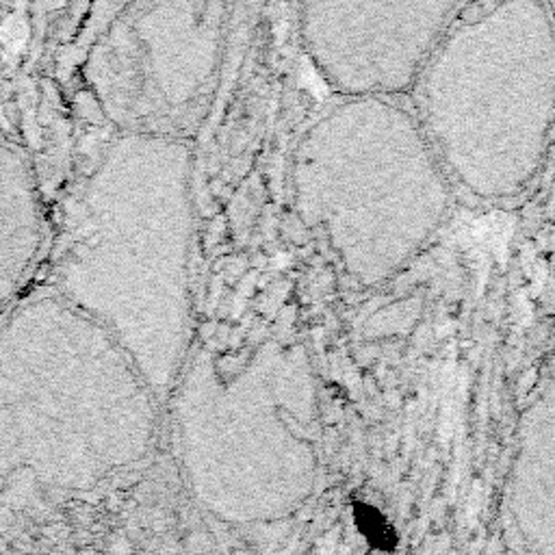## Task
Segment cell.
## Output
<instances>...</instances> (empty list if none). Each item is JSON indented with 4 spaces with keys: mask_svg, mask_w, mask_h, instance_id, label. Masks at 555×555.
<instances>
[{
    "mask_svg": "<svg viewBox=\"0 0 555 555\" xmlns=\"http://www.w3.org/2000/svg\"><path fill=\"white\" fill-rule=\"evenodd\" d=\"M436 77L454 105L436 128L454 176L484 200L521 196L555 128V12L549 3L479 5L449 37Z\"/></svg>",
    "mask_w": 555,
    "mask_h": 555,
    "instance_id": "1",
    "label": "cell"
},
{
    "mask_svg": "<svg viewBox=\"0 0 555 555\" xmlns=\"http://www.w3.org/2000/svg\"><path fill=\"white\" fill-rule=\"evenodd\" d=\"M504 536L512 555H555V352L516 428Z\"/></svg>",
    "mask_w": 555,
    "mask_h": 555,
    "instance_id": "2",
    "label": "cell"
}]
</instances>
